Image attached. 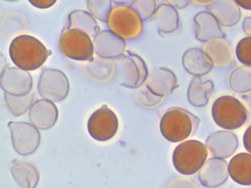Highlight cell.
<instances>
[{"label": "cell", "mask_w": 251, "mask_h": 188, "mask_svg": "<svg viewBox=\"0 0 251 188\" xmlns=\"http://www.w3.org/2000/svg\"><path fill=\"white\" fill-rule=\"evenodd\" d=\"M10 58L18 68L34 71L46 63L51 51L33 36L22 35L15 37L9 46Z\"/></svg>", "instance_id": "6da1fadb"}, {"label": "cell", "mask_w": 251, "mask_h": 188, "mask_svg": "<svg viewBox=\"0 0 251 188\" xmlns=\"http://www.w3.org/2000/svg\"><path fill=\"white\" fill-rule=\"evenodd\" d=\"M200 119L181 108L167 111L160 120L161 134L169 142H182L197 131Z\"/></svg>", "instance_id": "7a4b0ae2"}, {"label": "cell", "mask_w": 251, "mask_h": 188, "mask_svg": "<svg viewBox=\"0 0 251 188\" xmlns=\"http://www.w3.org/2000/svg\"><path fill=\"white\" fill-rule=\"evenodd\" d=\"M208 148L199 140H185L178 144L172 155L175 169L183 175L199 172L207 161Z\"/></svg>", "instance_id": "3957f363"}, {"label": "cell", "mask_w": 251, "mask_h": 188, "mask_svg": "<svg viewBox=\"0 0 251 188\" xmlns=\"http://www.w3.org/2000/svg\"><path fill=\"white\" fill-rule=\"evenodd\" d=\"M106 24L109 29L125 40L138 39L144 32V20L130 5L113 6Z\"/></svg>", "instance_id": "277c9868"}, {"label": "cell", "mask_w": 251, "mask_h": 188, "mask_svg": "<svg viewBox=\"0 0 251 188\" xmlns=\"http://www.w3.org/2000/svg\"><path fill=\"white\" fill-rule=\"evenodd\" d=\"M113 60L116 70L115 77L119 85L134 89L140 88L147 81L148 70L142 57L127 50Z\"/></svg>", "instance_id": "5b68a950"}, {"label": "cell", "mask_w": 251, "mask_h": 188, "mask_svg": "<svg viewBox=\"0 0 251 188\" xmlns=\"http://www.w3.org/2000/svg\"><path fill=\"white\" fill-rule=\"evenodd\" d=\"M211 116L219 127L227 130L242 127L248 119V112L243 103L232 96L217 98L213 103Z\"/></svg>", "instance_id": "8992f818"}, {"label": "cell", "mask_w": 251, "mask_h": 188, "mask_svg": "<svg viewBox=\"0 0 251 188\" xmlns=\"http://www.w3.org/2000/svg\"><path fill=\"white\" fill-rule=\"evenodd\" d=\"M83 31L66 27L59 39V48L65 57L77 61H89L94 57L93 41Z\"/></svg>", "instance_id": "52a82bcc"}, {"label": "cell", "mask_w": 251, "mask_h": 188, "mask_svg": "<svg viewBox=\"0 0 251 188\" xmlns=\"http://www.w3.org/2000/svg\"><path fill=\"white\" fill-rule=\"evenodd\" d=\"M37 88L43 99L59 102L68 96L70 82L65 73L61 70L46 69L39 77Z\"/></svg>", "instance_id": "ba28073f"}, {"label": "cell", "mask_w": 251, "mask_h": 188, "mask_svg": "<svg viewBox=\"0 0 251 188\" xmlns=\"http://www.w3.org/2000/svg\"><path fill=\"white\" fill-rule=\"evenodd\" d=\"M87 129L94 140L100 142L107 141L117 133L119 120L113 111L106 105H103L90 116Z\"/></svg>", "instance_id": "9c48e42d"}, {"label": "cell", "mask_w": 251, "mask_h": 188, "mask_svg": "<svg viewBox=\"0 0 251 188\" xmlns=\"http://www.w3.org/2000/svg\"><path fill=\"white\" fill-rule=\"evenodd\" d=\"M14 149L19 155L33 154L40 144L39 129L26 122L10 121L8 123Z\"/></svg>", "instance_id": "30bf717a"}, {"label": "cell", "mask_w": 251, "mask_h": 188, "mask_svg": "<svg viewBox=\"0 0 251 188\" xmlns=\"http://www.w3.org/2000/svg\"><path fill=\"white\" fill-rule=\"evenodd\" d=\"M0 85L4 92L12 95H25L31 92L33 78L26 70L8 67L1 73Z\"/></svg>", "instance_id": "8fae6325"}, {"label": "cell", "mask_w": 251, "mask_h": 188, "mask_svg": "<svg viewBox=\"0 0 251 188\" xmlns=\"http://www.w3.org/2000/svg\"><path fill=\"white\" fill-rule=\"evenodd\" d=\"M228 164L224 158H210L198 172V179L206 188H218L228 181Z\"/></svg>", "instance_id": "7c38bea8"}, {"label": "cell", "mask_w": 251, "mask_h": 188, "mask_svg": "<svg viewBox=\"0 0 251 188\" xmlns=\"http://www.w3.org/2000/svg\"><path fill=\"white\" fill-rule=\"evenodd\" d=\"M94 51L98 57L116 59L126 52V40L110 29L100 31L94 37Z\"/></svg>", "instance_id": "4fadbf2b"}, {"label": "cell", "mask_w": 251, "mask_h": 188, "mask_svg": "<svg viewBox=\"0 0 251 188\" xmlns=\"http://www.w3.org/2000/svg\"><path fill=\"white\" fill-rule=\"evenodd\" d=\"M203 50L214 67L226 69L235 64V52L231 43L224 37L215 38L204 43Z\"/></svg>", "instance_id": "5bb4252c"}, {"label": "cell", "mask_w": 251, "mask_h": 188, "mask_svg": "<svg viewBox=\"0 0 251 188\" xmlns=\"http://www.w3.org/2000/svg\"><path fill=\"white\" fill-rule=\"evenodd\" d=\"M209 151L217 158H231L238 149L239 141L231 130H220L210 134L205 141Z\"/></svg>", "instance_id": "9a60e30c"}, {"label": "cell", "mask_w": 251, "mask_h": 188, "mask_svg": "<svg viewBox=\"0 0 251 188\" xmlns=\"http://www.w3.org/2000/svg\"><path fill=\"white\" fill-rule=\"evenodd\" d=\"M30 123L40 130L52 128L58 119V109L55 104L48 99H39L33 102L29 110Z\"/></svg>", "instance_id": "2e32d148"}, {"label": "cell", "mask_w": 251, "mask_h": 188, "mask_svg": "<svg viewBox=\"0 0 251 188\" xmlns=\"http://www.w3.org/2000/svg\"><path fill=\"white\" fill-rule=\"evenodd\" d=\"M241 7L235 0H214L206 5V9L215 16L221 26L232 27L242 19Z\"/></svg>", "instance_id": "e0dca14e"}, {"label": "cell", "mask_w": 251, "mask_h": 188, "mask_svg": "<svg viewBox=\"0 0 251 188\" xmlns=\"http://www.w3.org/2000/svg\"><path fill=\"white\" fill-rule=\"evenodd\" d=\"M182 65L189 74L194 77L204 76L214 68V64L208 56L203 49L199 47H192L184 52Z\"/></svg>", "instance_id": "ac0fdd59"}, {"label": "cell", "mask_w": 251, "mask_h": 188, "mask_svg": "<svg viewBox=\"0 0 251 188\" xmlns=\"http://www.w3.org/2000/svg\"><path fill=\"white\" fill-rule=\"evenodd\" d=\"M196 25V39L201 43H205L215 38L224 37L221 24L218 20L209 11H202L195 15Z\"/></svg>", "instance_id": "d6986e66"}, {"label": "cell", "mask_w": 251, "mask_h": 188, "mask_svg": "<svg viewBox=\"0 0 251 188\" xmlns=\"http://www.w3.org/2000/svg\"><path fill=\"white\" fill-rule=\"evenodd\" d=\"M145 83L152 92L165 97L177 88V78L175 73L165 67L154 70Z\"/></svg>", "instance_id": "ffe728a7"}, {"label": "cell", "mask_w": 251, "mask_h": 188, "mask_svg": "<svg viewBox=\"0 0 251 188\" xmlns=\"http://www.w3.org/2000/svg\"><path fill=\"white\" fill-rule=\"evenodd\" d=\"M229 177L235 183L251 185V154L240 153L230 160L228 165Z\"/></svg>", "instance_id": "44dd1931"}, {"label": "cell", "mask_w": 251, "mask_h": 188, "mask_svg": "<svg viewBox=\"0 0 251 188\" xmlns=\"http://www.w3.org/2000/svg\"><path fill=\"white\" fill-rule=\"evenodd\" d=\"M214 88L212 81H203L201 77H194L188 88V102L193 107H204L208 104Z\"/></svg>", "instance_id": "7402d4cb"}, {"label": "cell", "mask_w": 251, "mask_h": 188, "mask_svg": "<svg viewBox=\"0 0 251 188\" xmlns=\"http://www.w3.org/2000/svg\"><path fill=\"white\" fill-rule=\"evenodd\" d=\"M152 18L159 33L169 34L175 33L179 28V16L177 9L170 4L158 5Z\"/></svg>", "instance_id": "603a6c76"}, {"label": "cell", "mask_w": 251, "mask_h": 188, "mask_svg": "<svg viewBox=\"0 0 251 188\" xmlns=\"http://www.w3.org/2000/svg\"><path fill=\"white\" fill-rule=\"evenodd\" d=\"M10 171L14 180L22 188H36L39 182V172L33 164L26 161H13Z\"/></svg>", "instance_id": "cb8c5ba5"}, {"label": "cell", "mask_w": 251, "mask_h": 188, "mask_svg": "<svg viewBox=\"0 0 251 188\" xmlns=\"http://www.w3.org/2000/svg\"><path fill=\"white\" fill-rule=\"evenodd\" d=\"M85 67L88 76L97 82H108L115 77V64L113 59L93 57Z\"/></svg>", "instance_id": "d4e9b609"}, {"label": "cell", "mask_w": 251, "mask_h": 188, "mask_svg": "<svg viewBox=\"0 0 251 188\" xmlns=\"http://www.w3.org/2000/svg\"><path fill=\"white\" fill-rule=\"evenodd\" d=\"M67 28L79 29L93 38L100 30L96 18L89 12L79 9L73 11L69 15Z\"/></svg>", "instance_id": "484cf974"}, {"label": "cell", "mask_w": 251, "mask_h": 188, "mask_svg": "<svg viewBox=\"0 0 251 188\" xmlns=\"http://www.w3.org/2000/svg\"><path fill=\"white\" fill-rule=\"evenodd\" d=\"M228 85L237 94L251 92V67L243 65L234 69L228 76Z\"/></svg>", "instance_id": "4316f807"}, {"label": "cell", "mask_w": 251, "mask_h": 188, "mask_svg": "<svg viewBox=\"0 0 251 188\" xmlns=\"http://www.w3.org/2000/svg\"><path fill=\"white\" fill-rule=\"evenodd\" d=\"M34 96L35 94L33 92L21 96L12 95L5 92L4 94L7 108L15 117L23 116L29 110L33 104Z\"/></svg>", "instance_id": "83f0119b"}, {"label": "cell", "mask_w": 251, "mask_h": 188, "mask_svg": "<svg viewBox=\"0 0 251 188\" xmlns=\"http://www.w3.org/2000/svg\"><path fill=\"white\" fill-rule=\"evenodd\" d=\"M88 12L96 19L106 23L113 8V0H85Z\"/></svg>", "instance_id": "f1b7e54d"}, {"label": "cell", "mask_w": 251, "mask_h": 188, "mask_svg": "<svg viewBox=\"0 0 251 188\" xmlns=\"http://www.w3.org/2000/svg\"><path fill=\"white\" fill-rule=\"evenodd\" d=\"M165 96L157 95L149 88L147 85L140 87L137 91V99L142 106L147 108H154L162 103Z\"/></svg>", "instance_id": "f546056e"}, {"label": "cell", "mask_w": 251, "mask_h": 188, "mask_svg": "<svg viewBox=\"0 0 251 188\" xmlns=\"http://www.w3.org/2000/svg\"><path fill=\"white\" fill-rule=\"evenodd\" d=\"M131 6L137 11L144 21L153 18L158 5L156 0H134Z\"/></svg>", "instance_id": "4dcf8cb0"}, {"label": "cell", "mask_w": 251, "mask_h": 188, "mask_svg": "<svg viewBox=\"0 0 251 188\" xmlns=\"http://www.w3.org/2000/svg\"><path fill=\"white\" fill-rule=\"evenodd\" d=\"M235 56L242 65L251 67V36H247L238 42Z\"/></svg>", "instance_id": "1f68e13d"}, {"label": "cell", "mask_w": 251, "mask_h": 188, "mask_svg": "<svg viewBox=\"0 0 251 188\" xmlns=\"http://www.w3.org/2000/svg\"><path fill=\"white\" fill-rule=\"evenodd\" d=\"M170 188H199V185L193 179L189 178H177L169 184Z\"/></svg>", "instance_id": "d6a6232c"}, {"label": "cell", "mask_w": 251, "mask_h": 188, "mask_svg": "<svg viewBox=\"0 0 251 188\" xmlns=\"http://www.w3.org/2000/svg\"><path fill=\"white\" fill-rule=\"evenodd\" d=\"M57 0H28L33 7L39 9H47L51 8L57 2Z\"/></svg>", "instance_id": "836d02e7"}, {"label": "cell", "mask_w": 251, "mask_h": 188, "mask_svg": "<svg viewBox=\"0 0 251 188\" xmlns=\"http://www.w3.org/2000/svg\"><path fill=\"white\" fill-rule=\"evenodd\" d=\"M167 3L173 5L176 9L186 8L190 3L191 0H165Z\"/></svg>", "instance_id": "e575fe53"}, {"label": "cell", "mask_w": 251, "mask_h": 188, "mask_svg": "<svg viewBox=\"0 0 251 188\" xmlns=\"http://www.w3.org/2000/svg\"><path fill=\"white\" fill-rule=\"evenodd\" d=\"M243 144L246 151L251 154V125L248 127L244 134Z\"/></svg>", "instance_id": "d590c367"}, {"label": "cell", "mask_w": 251, "mask_h": 188, "mask_svg": "<svg viewBox=\"0 0 251 188\" xmlns=\"http://www.w3.org/2000/svg\"><path fill=\"white\" fill-rule=\"evenodd\" d=\"M242 102L248 115L251 116V92L244 94L242 96Z\"/></svg>", "instance_id": "8d00e7d4"}, {"label": "cell", "mask_w": 251, "mask_h": 188, "mask_svg": "<svg viewBox=\"0 0 251 188\" xmlns=\"http://www.w3.org/2000/svg\"><path fill=\"white\" fill-rule=\"evenodd\" d=\"M242 29L247 36H251V15L244 19Z\"/></svg>", "instance_id": "74e56055"}, {"label": "cell", "mask_w": 251, "mask_h": 188, "mask_svg": "<svg viewBox=\"0 0 251 188\" xmlns=\"http://www.w3.org/2000/svg\"><path fill=\"white\" fill-rule=\"evenodd\" d=\"M241 8L251 11V0H235Z\"/></svg>", "instance_id": "f35d334b"}, {"label": "cell", "mask_w": 251, "mask_h": 188, "mask_svg": "<svg viewBox=\"0 0 251 188\" xmlns=\"http://www.w3.org/2000/svg\"><path fill=\"white\" fill-rule=\"evenodd\" d=\"M214 0H191V2H193L195 5H199V6H204L207 5L210 2H212Z\"/></svg>", "instance_id": "ab89813d"}, {"label": "cell", "mask_w": 251, "mask_h": 188, "mask_svg": "<svg viewBox=\"0 0 251 188\" xmlns=\"http://www.w3.org/2000/svg\"><path fill=\"white\" fill-rule=\"evenodd\" d=\"M134 0H113V2L116 5H131Z\"/></svg>", "instance_id": "60d3db41"}, {"label": "cell", "mask_w": 251, "mask_h": 188, "mask_svg": "<svg viewBox=\"0 0 251 188\" xmlns=\"http://www.w3.org/2000/svg\"><path fill=\"white\" fill-rule=\"evenodd\" d=\"M7 67H8V64H7V62L6 60H5V56L1 54V73L3 72Z\"/></svg>", "instance_id": "b9f144b4"}, {"label": "cell", "mask_w": 251, "mask_h": 188, "mask_svg": "<svg viewBox=\"0 0 251 188\" xmlns=\"http://www.w3.org/2000/svg\"><path fill=\"white\" fill-rule=\"evenodd\" d=\"M3 1H5V2H16L18 0H3Z\"/></svg>", "instance_id": "7bdbcfd3"}]
</instances>
